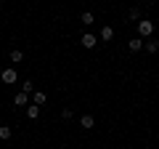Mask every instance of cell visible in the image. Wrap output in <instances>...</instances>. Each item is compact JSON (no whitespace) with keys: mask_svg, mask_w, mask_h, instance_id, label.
I'll return each mask as SVG.
<instances>
[{"mask_svg":"<svg viewBox=\"0 0 159 149\" xmlns=\"http://www.w3.org/2000/svg\"><path fill=\"white\" fill-rule=\"evenodd\" d=\"M151 32H154V22H146V19H143V22H138V37H151Z\"/></svg>","mask_w":159,"mask_h":149,"instance_id":"1","label":"cell"},{"mask_svg":"<svg viewBox=\"0 0 159 149\" xmlns=\"http://www.w3.org/2000/svg\"><path fill=\"white\" fill-rule=\"evenodd\" d=\"M0 80H3V83H8V85H13V83H16V69H3Z\"/></svg>","mask_w":159,"mask_h":149,"instance_id":"2","label":"cell"},{"mask_svg":"<svg viewBox=\"0 0 159 149\" xmlns=\"http://www.w3.org/2000/svg\"><path fill=\"white\" fill-rule=\"evenodd\" d=\"M96 35H82V37H80V46L82 48H96Z\"/></svg>","mask_w":159,"mask_h":149,"instance_id":"3","label":"cell"},{"mask_svg":"<svg viewBox=\"0 0 159 149\" xmlns=\"http://www.w3.org/2000/svg\"><path fill=\"white\" fill-rule=\"evenodd\" d=\"M32 101L37 104V107H43V104L48 101V96H45V93H43V91H34V93H32Z\"/></svg>","mask_w":159,"mask_h":149,"instance_id":"4","label":"cell"},{"mask_svg":"<svg viewBox=\"0 0 159 149\" xmlns=\"http://www.w3.org/2000/svg\"><path fill=\"white\" fill-rule=\"evenodd\" d=\"M127 48H130V51H141L143 40H141V37H133V40H127Z\"/></svg>","mask_w":159,"mask_h":149,"instance_id":"5","label":"cell"},{"mask_svg":"<svg viewBox=\"0 0 159 149\" xmlns=\"http://www.w3.org/2000/svg\"><path fill=\"white\" fill-rule=\"evenodd\" d=\"M93 123H96L93 115H82V117H80V125H82V128H93Z\"/></svg>","mask_w":159,"mask_h":149,"instance_id":"6","label":"cell"},{"mask_svg":"<svg viewBox=\"0 0 159 149\" xmlns=\"http://www.w3.org/2000/svg\"><path fill=\"white\" fill-rule=\"evenodd\" d=\"M37 115H40V107H37V104H32V107L27 109V117H29V120H37Z\"/></svg>","mask_w":159,"mask_h":149,"instance_id":"7","label":"cell"},{"mask_svg":"<svg viewBox=\"0 0 159 149\" xmlns=\"http://www.w3.org/2000/svg\"><path fill=\"white\" fill-rule=\"evenodd\" d=\"M114 37V29L111 27H101V40H111Z\"/></svg>","mask_w":159,"mask_h":149,"instance_id":"8","label":"cell"},{"mask_svg":"<svg viewBox=\"0 0 159 149\" xmlns=\"http://www.w3.org/2000/svg\"><path fill=\"white\" fill-rule=\"evenodd\" d=\"M27 99H29V93H16V99H13V104H19V107H24V104H27Z\"/></svg>","mask_w":159,"mask_h":149,"instance_id":"9","label":"cell"},{"mask_svg":"<svg viewBox=\"0 0 159 149\" xmlns=\"http://www.w3.org/2000/svg\"><path fill=\"white\" fill-rule=\"evenodd\" d=\"M0 138H3V141L11 138V128H8V125H0Z\"/></svg>","mask_w":159,"mask_h":149,"instance_id":"10","label":"cell"},{"mask_svg":"<svg viewBox=\"0 0 159 149\" xmlns=\"http://www.w3.org/2000/svg\"><path fill=\"white\" fill-rule=\"evenodd\" d=\"M80 22H82V24H85V27H90V24H93V13H82V16H80Z\"/></svg>","mask_w":159,"mask_h":149,"instance_id":"11","label":"cell"},{"mask_svg":"<svg viewBox=\"0 0 159 149\" xmlns=\"http://www.w3.org/2000/svg\"><path fill=\"white\" fill-rule=\"evenodd\" d=\"M21 59H24V53L13 48V51H11V61H13V64H19V61H21Z\"/></svg>","mask_w":159,"mask_h":149,"instance_id":"12","label":"cell"},{"mask_svg":"<svg viewBox=\"0 0 159 149\" xmlns=\"http://www.w3.org/2000/svg\"><path fill=\"white\" fill-rule=\"evenodd\" d=\"M21 91H24V93H32V91H34V83H32V80H24Z\"/></svg>","mask_w":159,"mask_h":149,"instance_id":"13","label":"cell"},{"mask_svg":"<svg viewBox=\"0 0 159 149\" xmlns=\"http://www.w3.org/2000/svg\"><path fill=\"white\" fill-rule=\"evenodd\" d=\"M146 51L148 53H157L159 51V43H146Z\"/></svg>","mask_w":159,"mask_h":149,"instance_id":"14","label":"cell"}]
</instances>
